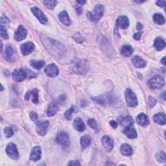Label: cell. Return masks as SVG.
I'll return each instance as SVG.
<instances>
[{"label": "cell", "instance_id": "6da1fadb", "mask_svg": "<svg viewBox=\"0 0 166 166\" xmlns=\"http://www.w3.org/2000/svg\"><path fill=\"white\" fill-rule=\"evenodd\" d=\"M71 69L75 73L85 74L88 70V63L86 60L76 59L71 62Z\"/></svg>", "mask_w": 166, "mask_h": 166}, {"label": "cell", "instance_id": "7a4b0ae2", "mask_svg": "<svg viewBox=\"0 0 166 166\" xmlns=\"http://www.w3.org/2000/svg\"><path fill=\"white\" fill-rule=\"evenodd\" d=\"M104 11V7L101 4L96 5L93 11L87 12V14H86L87 18H88L90 21H94V22H97L103 16Z\"/></svg>", "mask_w": 166, "mask_h": 166}, {"label": "cell", "instance_id": "3957f363", "mask_svg": "<svg viewBox=\"0 0 166 166\" xmlns=\"http://www.w3.org/2000/svg\"><path fill=\"white\" fill-rule=\"evenodd\" d=\"M48 45L47 48L49 49V52L51 53V54L55 55V54H57V57L60 54L63 55L64 51V47L62 44H60L57 41H54L53 40H50V41H47Z\"/></svg>", "mask_w": 166, "mask_h": 166}, {"label": "cell", "instance_id": "277c9868", "mask_svg": "<svg viewBox=\"0 0 166 166\" xmlns=\"http://www.w3.org/2000/svg\"><path fill=\"white\" fill-rule=\"evenodd\" d=\"M148 86L152 90L160 89L162 88L165 85V80L164 78L161 76V75H157L152 77L148 81Z\"/></svg>", "mask_w": 166, "mask_h": 166}, {"label": "cell", "instance_id": "5b68a950", "mask_svg": "<svg viewBox=\"0 0 166 166\" xmlns=\"http://www.w3.org/2000/svg\"><path fill=\"white\" fill-rule=\"evenodd\" d=\"M125 98L127 105L130 107H134L137 106L138 99L136 94L131 89H127L125 91Z\"/></svg>", "mask_w": 166, "mask_h": 166}, {"label": "cell", "instance_id": "8992f818", "mask_svg": "<svg viewBox=\"0 0 166 166\" xmlns=\"http://www.w3.org/2000/svg\"><path fill=\"white\" fill-rule=\"evenodd\" d=\"M6 153L13 160H18L20 158V154L16 145L14 143H9L6 147Z\"/></svg>", "mask_w": 166, "mask_h": 166}, {"label": "cell", "instance_id": "52a82bcc", "mask_svg": "<svg viewBox=\"0 0 166 166\" xmlns=\"http://www.w3.org/2000/svg\"><path fill=\"white\" fill-rule=\"evenodd\" d=\"M56 142H57L58 144L61 145L64 147H68L70 145V138L67 132L64 131L60 132L56 136L55 138Z\"/></svg>", "mask_w": 166, "mask_h": 166}, {"label": "cell", "instance_id": "ba28073f", "mask_svg": "<svg viewBox=\"0 0 166 166\" xmlns=\"http://www.w3.org/2000/svg\"><path fill=\"white\" fill-rule=\"evenodd\" d=\"M27 30L23 25H20L14 33V39L18 42L24 40L27 36Z\"/></svg>", "mask_w": 166, "mask_h": 166}, {"label": "cell", "instance_id": "9c48e42d", "mask_svg": "<svg viewBox=\"0 0 166 166\" xmlns=\"http://www.w3.org/2000/svg\"><path fill=\"white\" fill-rule=\"evenodd\" d=\"M35 48V46L34 44L31 42H27L23 44L20 47L21 52L24 55H28L29 54L31 53Z\"/></svg>", "mask_w": 166, "mask_h": 166}, {"label": "cell", "instance_id": "30bf717a", "mask_svg": "<svg viewBox=\"0 0 166 166\" xmlns=\"http://www.w3.org/2000/svg\"><path fill=\"white\" fill-rule=\"evenodd\" d=\"M49 123L48 121L38 122L36 123V132L40 136H45L47 132Z\"/></svg>", "mask_w": 166, "mask_h": 166}, {"label": "cell", "instance_id": "8fae6325", "mask_svg": "<svg viewBox=\"0 0 166 166\" xmlns=\"http://www.w3.org/2000/svg\"><path fill=\"white\" fill-rule=\"evenodd\" d=\"M13 80L16 82L23 81L27 78L26 73L24 69L15 70L12 73Z\"/></svg>", "mask_w": 166, "mask_h": 166}, {"label": "cell", "instance_id": "7c38bea8", "mask_svg": "<svg viewBox=\"0 0 166 166\" xmlns=\"http://www.w3.org/2000/svg\"><path fill=\"white\" fill-rule=\"evenodd\" d=\"M32 12L34 14L35 16L39 19V20L40 21V23L43 24H46L48 22V18L40 9L38 7H33L31 9Z\"/></svg>", "mask_w": 166, "mask_h": 166}, {"label": "cell", "instance_id": "4fadbf2b", "mask_svg": "<svg viewBox=\"0 0 166 166\" xmlns=\"http://www.w3.org/2000/svg\"><path fill=\"white\" fill-rule=\"evenodd\" d=\"M45 72L51 77H55L58 75L59 70L57 66L54 64H51L45 68Z\"/></svg>", "mask_w": 166, "mask_h": 166}, {"label": "cell", "instance_id": "5bb4252c", "mask_svg": "<svg viewBox=\"0 0 166 166\" xmlns=\"http://www.w3.org/2000/svg\"><path fill=\"white\" fill-rule=\"evenodd\" d=\"M102 144L108 152H110L114 148V141L108 136H104L101 139Z\"/></svg>", "mask_w": 166, "mask_h": 166}, {"label": "cell", "instance_id": "9a60e30c", "mask_svg": "<svg viewBox=\"0 0 166 166\" xmlns=\"http://www.w3.org/2000/svg\"><path fill=\"white\" fill-rule=\"evenodd\" d=\"M42 156V151L41 149L39 146L35 147L32 151L31 153V155H30V160L33 162H36L40 160Z\"/></svg>", "mask_w": 166, "mask_h": 166}, {"label": "cell", "instance_id": "2e32d148", "mask_svg": "<svg viewBox=\"0 0 166 166\" xmlns=\"http://www.w3.org/2000/svg\"><path fill=\"white\" fill-rule=\"evenodd\" d=\"M116 25L122 29H127L129 26V20L125 16H121L118 17L116 21Z\"/></svg>", "mask_w": 166, "mask_h": 166}, {"label": "cell", "instance_id": "e0dca14e", "mask_svg": "<svg viewBox=\"0 0 166 166\" xmlns=\"http://www.w3.org/2000/svg\"><path fill=\"white\" fill-rule=\"evenodd\" d=\"M32 95V101L35 104L39 103V91L38 90L35 89L33 91L28 92L25 96V100H29V99Z\"/></svg>", "mask_w": 166, "mask_h": 166}, {"label": "cell", "instance_id": "ac0fdd59", "mask_svg": "<svg viewBox=\"0 0 166 166\" xmlns=\"http://www.w3.org/2000/svg\"><path fill=\"white\" fill-rule=\"evenodd\" d=\"M59 108L58 104L56 103H51L49 104L47 110V115L49 117H52L55 116L58 112Z\"/></svg>", "mask_w": 166, "mask_h": 166}, {"label": "cell", "instance_id": "d6986e66", "mask_svg": "<svg viewBox=\"0 0 166 166\" xmlns=\"http://www.w3.org/2000/svg\"><path fill=\"white\" fill-rule=\"evenodd\" d=\"M123 132L130 139H134L137 137V132L132 126L125 127Z\"/></svg>", "mask_w": 166, "mask_h": 166}, {"label": "cell", "instance_id": "ffe728a7", "mask_svg": "<svg viewBox=\"0 0 166 166\" xmlns=\"http://www.w3.org/2000/svg\"><path fill=\"white\" fill-rule=\"evenodd\" d=\"M58 18L60 21H61L64 25L66 26H69L71 25L70 18L68 16V14L67 13L66 11H62L60 12L58 15Z\"/></svg>", "mask_w": 166, "mask_h": 166}, {"label": "cell", "instance_id": "44dd1931", "mask_svg": "<svg viewBox=\"0 0 166 166\" xmlns=\"http://www.w3.org/2000/svg\"><path fill=\"white\" fill-rule=\"evenodd\" d=\"M132 62L134 66L136 67H138V68H142V67H144L146 66L145 60L138 56L134 57L132 59Z\"/></svg>", "mask_w": 166, "mask_h": 166}, {"label": "cell", "instance_id": "7402d4cb", "mask_svg": "<svg viewBox=\"0 0 166 166\" xmlns=\"http://www.w3.org/2000/svg\"><path fill=\"white\" fill-rule=\"evenodd\" d=\"M73 127L79 132H83L86 129V126L81 118H76L74 120Z\"/></svg>", "mask_w": 166, "mask_h": 166}, {"label": "cell", "instance_id": "603a6c76", "mask_svg": "<svg viewBox=\"0 0 166 166\" xmlns=\"http://www.w3.org/2000/svg\"><path fill=\"white\" fill-rule=\"evenodd\" d=\"M136 122L140 125L142 127H145L149 124V119L144 113H141V114L138 116L136 118Z\"/></svg>", "mask_w": 166, "mask_h": 166}, {"label": "cell", "instance_id": "cb8c5ba5", "mask_svg": "<svg viewBox=\"0 0 166 166\" xmlns=\"http://www.w3.org/2000/svg\"><path fill=\"white\" fill-rule=\"evenodd\" d=\"M154 122L160 125H164L166 123V118H165V114L164 113H158L153 117Z\"/></svg>", "mask_w": 166, "mask_h": 166}, {"label": "cell", "instance_id": "d4e9b609", "mask_svg": "<svg viewBox=\"0 0 166 166\" xmlns=\"http://www.w3.org/2000/svg\"><path fill=\"white\" fill-rule=\"evenodd\" d=\"M94 99L97 103H99V104L104 105L105 104L112 103L113 98H112L110 95H104V96H100L98 97H95Z\"/></svg>", "mask_w": 166, "mask_h": 166}, {"label": "cell", "instance_id": "484cf974", "mask_svg": "<svg viewBox=\"0 0 166 166\" xmlns=\"http://www.w3.org/2000/svg\"><path fill=\"white\" fill-rule=\"evenodd\" d=\"M92 141V138L90 137V135H85L81 137V145L82 149H85L86 147H88L90 143H91Z\"/></svg>", "mask_w": 166, "mask_h": 166}, {"label": "cell", "instance_id": "4316f807", "mask_svg": "<svg viewBox=\"0 0 166 166\" xmlns=\"http://www.w3.org/2000/svg\"><path fill=\"white\" fill-rule=\"evenodd\" d=\"M120 150H121V152H122V153L123 155L127 156H131L133 152V150L131 146L129 145V144H127V143H124V144H123L122 146H121Z\"/></svg>", "mask_w": 166, "mask_h": 166}, {"label": "cell", "instance_id": "83f0119b", "mask_svg": "<svg viewBox=\"0 0 166 166\" xmlns=\"http://www.w3.org/2000/svg\"><path fill=\"white\" fill-rule=\"evenodd\" d=\"M154 47L158 51H161L165 47V40L162 38L158 36L154 40Z\"/></svg>", "mask_w": 166, "mask_h": 166}, {"label": "cell", "instance_id": "f1b7e54d", "mask_svg": "<svg viewBox=\"0 0 166 166\" xmlns=\"http://www.w3.org/2000/svg\"><path fill=\"white\" fill-rule=\"evenodd\" d=\"M133 48L131 46H128V45L123 46L122 49H121V53L125 57H129L131 56V55L133 53Z\"/></svg>", "mask_w": 166, "mask_h": 166}, {"label": "cell", "instance_id": "f546056e", "mask_svg": "<svg viewBox=\"0 0 166 166\" xmlns=\"http://www.w3.org/2000/svg\"><path fill=\"white\" fill-rule=\"evenodd\" d=\"M14 55V50L10 45H8L7 46L5 49V58L8 61H12V59L13 58Z\"/></svg>", "mask_w": 166, "mask_h": 166}, {"label": "cell", "instance_id": "4dcf8cb0", "mask_svg": "<svg viewBox=\"0 0 166 166\" xmlns=\"http://www.w3.org/2000/svg\"><path fill=\"white\" fill-rule=\"evenodd\" d=\"M30 64L36 70H40L44 66L45 62L44 60H32L30 62Z\"/></svg>", "mask_w": 166, "mask_h": 166}, {"label": "cell", "instance_id": "1f68e13d", "mask_svg": "<svg viewBox=\"0 0 166 166\" xmlns=\"http://www.w3.org/2000/svg\"><path fill=\"white\" fill-rule=\"evenodd\" d=\"M153 20L154 21V23H156L158 25H164L165 22L164 16L160 13H157V14H154Z\"/></svg>", "mask_w": 166, "mask_h": 166}, {"label": "cell", "instance_id": "d6a6232c", "mask_svg": "<svg viewBox=\"0 0 166 166\" xmlns=\"http://www.w3.org/2000/svg\"><path fill=\"white\" fill-rule=\"evenodd\" d=\"M133 123H134L133 119L131 116L125 117L122 120V122H121V125L125 127L128 126H132Z\"/></svg>", "mask_w": 166, "mask_h": 166}, {"label": "cell", "instance_id": "836d02e7", "mask_svg": "<svg viewBox=\"0 0 166 166\" xmlns=\"http://www.w3.org/2000/svg\"><path fill=\"white\" fill-rule=\"evenodd\" d=\"M44 3L48 9H53L57 5V2L55 1V0H45V1H44Z\"/></svg>", "mask_w": 166, "mask_h": 166}, {"label": "cell", "instance_id": "e575fe53", "mask_svg": "<svg viewBox=\"0 0 166 166\" xmlns=\"http://www.w3.org/2000/svg\"><path fill=\"white\" fill-rule=\"evenodd\" d=\"M10 25V20L5 16H3L1 18V27L3 29H7Z\"/></svg>", "mask_w": 166, "mask_h": 166}, {"label": "cell", "instance_id": "d590c367", "mask_svg": "<svg viewBox=\"0 0 166 166\" xmlns=\"http://www.w3.org/2000/svg\"><path fill=\"white\" fill-rule=\"evenodd\" d=\"M88 125L92 128V129H94L95 131H97L99 130V126H98L96 121L94 119H90L88 121Z\"/></svg>", "mask_w": 166, "mask_h": 166}, {"label": "cell", "instance_id": "8d00e7d4", "mask_svg": "<svg viewBox=\"0 0 166 166\" xmlns=\"http://www.w3.org/2000/svg\"><path fill=\"white\" fill-rule=\"evenodd\" d=\"M75 107L74 106H72L70 108H69L68 110H67L66 112H65V114H64V116L65 118L67 119H68V120H71V117H72V114H73V113L75 111Z\"/></svg>", "mask_w": 166, "mask_h": 166}, {"label": "cell", "instance_id": "74e56055", "mask_svg": "<svg viewBox=\"0 0 166 166\" xmlns=\"http://www.w3.org/2000/svg\"><path fill=\"white\" fill-rule=\"evenodd\" d=\"M156 159L159 162H165V154L163 151H160L156 154Z\"/></svg>", "mask_w": 166, "mask_h": 166}, {"label": "cell", "instance_id": "f35d334b", "mask_svg": "<svg viewBox=\"0 0 166 166\" xmlns=\"http://www.w3.org/2000/svg\"><path fill=\"white\" fill-rule=\"evenodd\" d=\"M24 70H25V73H26L27 79H31L35 78L36 77V75L33 71H32L31 70H30L27 69V68L24 69Z\"/></svg>", "mask_w": 166, "mask_h": 166}, {"label": "cell", "instance_id": "ab89813d", "mask_svg": "<svg viewBox=\"0 0 166 166\" xmlns=\"http://www.w3.org/2000/svg\"><path fill=\"white\" fill-rule=\"evenodd\" d=\"M4 133L7 138H11L14 134L13 131L11 129L10 127H6L4 130Z\"/></svg>", "mask_w": 166, "mask_h": 166}, {"label": "cell", "instance_id": "60d3db41", "mask_svg": "<svg viewBox=\"0 0 166 166\" xmlns=\"http://www.w3.org/2000/svg\"><path fill=\"white\" fill-rule=\"evenodd\" d=\"M0 35H1V37L2 38V39L5 40L9 39V35L8 34H7V32L5 29L2 28V27L0 28Z\"/></svg>", "mask_w": 166, "mask_h": 166}, {"label": "cell", "instance_id": "b9f144b4", "mask_svg": "<svg viewBox=\"0 0 166 166\" xmlns=\"http://www.w3.org/2000/svg\"><path fill=\"white\" fill-rule=\"evenodd\" d=\"M156 100L154 99V98L152 97H150L149 98V104L150 107H153L156 104Z\"/></svg>", "mask_w": 166, "mask_h": 166}, {"label": "cell", "instance_id": "7bdbcfd3", "mask_svg": "<svg viewBox=\"0 0 166 166\" xmlns=\"http://www.w3.org/2000/svg\"><path fill=\"white\" fill-rule=\"evenodd\" d=\"M29 116H30V118H31V119L33 121V122H36V121H37L38 115L36 112H30Z\"/></svg>", "mask_w": 166, "mask_h": 166}, {"label": "cell", "instance_id": "ee69618b", "mask_svg": "<svg viewBox=\"0 0 166 166\" xmlns=\"http://www.w3.org/2000/svg\"><path fill=\"white\" fill-rule=\"evenodd\" d=\"M165 3H166L165 1H157L156 2V4H157L158 6L161 7H164V8H165Z\"/></svg>", "mask_w": 166, "mask_h": 166}, {"label": "cell", "instance_id": "f6af8a7d", "mask_svg": "<svg viewBox=\"0 0 166 166\" xmlns=\"http://www.w3.org/2000/svg\"><path fill=\"white\" fill-rule=\"evenodd\" d=\"M68 165H80L81 164L78 160H73V161H70L68 164Z\"/></svg>", "mask_w": 166, "mask_h": 166}, {"label": "cell", "instance_id": "bcb514c9", "mask_svg": "<svg viewBox=\"0 0 166 166\" xmlns=\"http://www.w3.org/2000/svg\"><path fill=\"white\" fill-rule=\"evenodd\" d=\"M141 33H136V34L134 35V39L135 40H140V39H141Z\"/></svg>", "mask_w": 166, "mask_h": 166}, {"label": "cell", "instance_id": "7dc6e473", "mask_svg": "<svg viewBox=\"0 0 166 166\" xmlns=\"http://www.w3.org/2000/svg\"><path fill=\"white\" fill-rule=\"evenodd\" d=\"M110 124L113 128H114V129H116L117 127H118L117 123L116 122H114V121H111V122H110Z\"/></svg>", "mask_w": 166, "mask_h": 166}, {"label": "cell", "instance_id": "c3c4849f", "mask_svg": "<svg viewBox=\"0 0 166 166\" xmlns=\"http://www.w3.org/2000/svg\"><path fill=\"white\" fill-rule=\"evenodd\" d=\"M136 27H137V29L138 30V31H140V30H141L143 29V25L140 23H138Z\"/></svg>", "mask_w": 166, "mask_h": 166}, {"label": "cell", "instance_id": "681fc988", "mask_svg": "<svg viewBox=\"0 0 166 166\" xmlns=\"http://www.w3.org/2000/svg\"><path fill=\"white\" fill-rule=\"evenodd\" d=\"M77 12L78 14H81V13L82 12V8H81V7L79 6L77 8Z\"/></svg>", "mask_w": 166, "mask_h": 166}, {"label": "cell", "instance_id": "f907efd6", "mask_svg": "<svg viewBox=\"0 0 166 166\" xmlns=\"http://www.w3.org/2000/svg\"><path fill=\"white\" fill-rule=\"evenodd\" d=\"M161 62H162V64H163V65H164V66H165V57H164L162 60H161Z\"/></svg>", "mask_w": 166, "mask_h": 166}, {"label": "cell", "instance_id": "816d5d0a", "mask_svg": "<svg viewBox=\"0 0 166 166\" xmlns=\"http://www.w3.org/2000/svg\"><path fill=\"white\" fill-rule=\"evenodd\" d=\"M77 3H79V4H81V5H83L86 3V1H77Z\"/></svg>", "mask_w": 166, "mask_h": 166}, {"label": "cell", "instance_id": "f5cc1de1", "mask_svg": "<svg viewBox=\"0 0 166 166\" xmlns=\"http://www.w3.org/2000/svg\"><path fill=\"white\" fill-rule=\"evenodd\" d=\"M134 2H136V3H143V2H145V1H139V2H137V1H134Z\"/></svg>", "mask_w": 166, "mask_h": 166}, {"label": "cell", "instance_id": "db71d44e", "mask_svg": "<svg viewBox=\"0 0 166 166\" xmlns=\"http://www.w3.org/2000/svg\"><path fill=\"white\" fill-rule=\"evenodd\" d=\"M3 86L2 85V89H1V91H3Z\"/></svg>", "mask_w": 166, "mask_h": 166}]
</instances>
